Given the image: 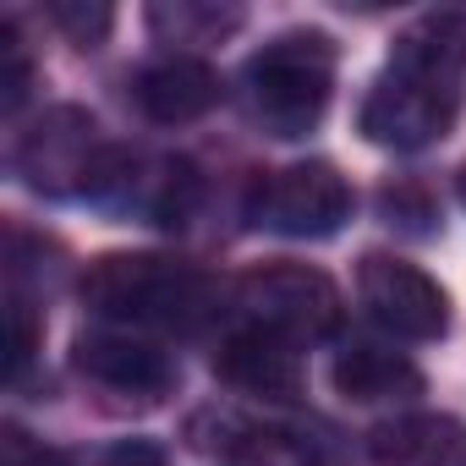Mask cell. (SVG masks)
Returning <instances> with one entry per match:
<instances>
[{"label": "cell", "mask_w": 466, "mask_h": 466, "mask_svg": "<svg viewBox=\"0 0 466 466\" xmlns=\"http://www.w3.org/2000/svg\"><path fill=\"white\" fill-rule=\"evenodd\" d=\"M83 308L137 335H192L214 319L219 286L176 253H99L77 280Z\"/></svg>", "instance_id": "obj_1"}, {"label": "cell", "mask_w": 466, "mask_h": 466, "mask_svg": "<svg viewBox=\"0 0 466 466\" xmlns=\"http://www.w3.org/2000/svg\"><path fill=\"white\" fill-rule=\"evenodd\" d=\"M329 94H335V39L319 28H291L269 39L242 72L248 116L280 143L308 137L324 121Z\"/></svg>", "instance_id": "obj_2"}, {"label": "cell", "mask_w": 466, "mask_h": 466, "mask_svg": "<svg viewBox=\"0 0 466 466\" xmlns=\"http://www.w3.org/2000/svg\"><path fill=\"white\" fill-rule=\"evenodd\" d=\"M455 110H461L455 72L395 50V61H390V66L379 72V83L368 88L357 127H362V137L379 143V148L417 154V148L439 143V137L455 127Z\"/></svg>", "instance_id": "obj_3"}, {"label": "cell", "mask_w": 466, "mask_h": 466, "mask_svg": "<svg viewBox=\"0 0 466 466\" xmlns=\"http://www.w3.org/2000/svg\"><path fill=\"white\" fill-rule=\"evenodd\" d=\"M237 308L248 313V324L291 340V346H308V340H324L340 329V291L324 269L313 264H291V258H275V264H258L237 280Z\"/></svg>", "instance_id": "obj_4"}, {"label": "cell", "mask_w": 466, "mask_h": 466, "mask_svg": "<svg viewBox=\"0 0 466 466\" xmlns=\"http://www.w3.org/2000/svg\"><path fill=\"white\" fill-rule=\"evenodd\" d=\"M357 198L351 181L324 165V159H302L286 170H269L253 187V225L275 230V237H297V242H324L351 219Z\"/></svg>", "instance_id": "obj_5"}, {"label": "cell", "mask_w": 466, "mask_h": 466, "mask_svg": "<svg viewBox=\"0 0 466 466\" xmlns=\"http://www.w3.org/2000/svg\"><path fill=\"white\" fill-rule=\"evenodd\" d=\"M72 368L116 395L121 406H159L170 390H176V362L170 351L154 340V335H137V329H121V324H99V329H83L72 340Z\"/></svg>", "instance_id": "obj_6"}, {"label": "cell", "mask_w": 466, "mask_h": 466, "mask_svg": "<svg viewBox=\"0 0 466 466\" xmlns=\"http://www.w3.org/2000/svg\"><path fill=\"white\" fill-rule=\"evenodd\" d=\"M357 297H362L368 319L379 329L400 335V340H439L450 329V297H444V286L428 269H417V264H406L395 253H362V264H357Z\"/></svg>", "instance_id": "obj_7"}, {"label": "cell", "mask_w": 466, "mask_h": 466, "mask_svg": "<svg viewBox=\"0 0 466 466\" xmlns=\"http://www.w3.org/2000/svg\"><path fill=\"white\" fill-rule=\"evenodd\" d=\"M110 143H99V121L77 105H50L17 143V170L45 198L88 192V176Z\"/></svg>", "instance_id": "obj_8"}, {"label": "cell", "mask_w": 466, "mask_h": 466, "mask_svg": "<svg viewBox=\"0 0 466 466\" xmlns=\"http://www.w3.org/2000/svg\"><path fill=\"white\" fill-rule=\"evenodd\" d=\"M214 373H219V384L242 390V395L291 400V395H302V346H291L258 324H237L214 351Z\"/></svg>", "instance_id": "obj_9"}, {"label": "cell", "mask_w": 466, "mask_h": 466, "mask_svg": "<svg viewBox=\"0 0 466 466\" xmlns=\"http://www.w3.org/2000/svg\"><path fill=\"white\" fill-rule=\"evenodd\" d=\"M219 94H225L219 72H214L208 61H198V56H181V50L148 61V66L132 77V99H137V110H143L154 127H187V121L208 116V110L219 105Z\"/></svg>", "instance_id": "obj_10"}, {"label": "cell", "mask_w": 466, "mask_h": 466, "mask_svg": "<svg viewBox=\"0 0 466 466\" xmlns=\"http://www.w3.org/2000/svg\"><path fill=\"white\" fill-rule=\"evenodd\" d=\"M466 450V428L439 411H406L395 422H379L368 439L373 466H455Z\"/></svg>", "instance_id": "obj_11"}, {"label": "cell", "mask_w": 466, "mask_h": 466, "mask_svg": "<svg viewBox=\"0 0 466 466\" xmlns=\"http://www.w3.org/2000/svg\"><path fill=\"white\" fill-rule=\"evenodd\" d=\"M329 379H335L340 400H357V406H384V400H411V395H422V373H417L400 351L373 346V340H351V346L335 357Z\"/></svg>", "instance_id": "obj_12"}, {"label": "cell", "mask_w": 466, "mask_h": 466, "mask_svg": "<svg viewBox=\"0 0 466 466\" xmlns=\"http://www.w3.org/2000/svg\"><path fill=\"white\" fill-rule=\"evenodd\" d=\"M225 466H324L319 450L291 433V428H275V422H242L230 428V439L214 444Z\"/></svg>", "instance_id": "obj_13"}, {"label": "cell", "mask_w": 466, "mask_h": 466, "mask_svg": "<svg viewBox=\"0 0 466 466\" xmlns=\"http://www.w3.org/2000/svg\"><path fill=\"white\" fill-rule=\"evenodd\" d=\"M148 28L165 45H219L225 34L242 28V12L237 6H192V0H176V6L148 12Z\"/></svg>", "instance_id": "obj_14"}, {"label": "cell", "mask_w": 466, "mask_h": 466, "mask_svg": "<svg viewBox=\"0 0 466 466\" xmlns=\"http://www.w3.org/2000/svg\"><path fill=\"white\" fill-rule=\"evenodd\" d=\"M400 56H417V61H433L444 72H461L466 66V12H433L422 23H411L400 39H395Z\"/></svg>", "instance_id": "obj_15"}, {"label": "cell", "mask_w": 466, "mask_h": 466, "mask_svg": "<svg viewBox=\"0 0 466 466\" xmlns=\"http://www.w3.org/2000/svg\"><path fill=\"white\" fill-rule=\"evenodd\" d=\"M45 17H50L72 45H83V50L105 45L110 28H116V12L105 6V0H56V6H45Z\"/></svg>", "instance_id": "obj_16"}, {"label": "cell", "mask_w": 466, "mask_h": 466, "mask_svg": "<svg viewBox=\"0 0 466 466\" xmlns=\"http://www.w3.org/2000/svg\"><path fill=\"white\" fill-rule=\"evenodd\" d=\"M379 208L390 214V225L400 219L406 230H433V219H439V208L428 203V192H422L417 181H390V187L379 192Z\"/></svg>", "instance_id": "obj_17"}, {"label": "cell", "mask_w": 466, "mask_h": 466, "mask_svg": "<svg viewBox=\"0 0 466 466\" xmlns=\"http://www.w3.org/2000/svg\"><path fill=\"white\" fill-rule=\"evenodd\" d=\"M0 61H6V77H0V88H6V110H17L23 99H28V88H34V61H28V45H23V34H17V23H6L0 28Z\"/></svg>", "instance_id": "obj_18"}, {"label": "cell", "mask_w": 466, "mask_h": 466, "mask_svg": "<svg viewBox=\"0 0 466 466\" xmlns=\"http://www.w3.org/2000/svg\"><path fill=\"white\" fill-rule=\"evenodd\" d=\"M6 319H12V379H23V368L34 362V351H39V324H34V302L12 286V297H6Z\"/></svg>", "instance_id": "obj_19"}, {"label": "cell", "mask_w": 466, "mask_h": 466, "mask_svg": "<svg viewBox=\"0 0 466 466\" xmlns=\"http://www.w3.org/2000/svg\"><path fill=\"white\" fill-rule=\"evenodd\" d=\"M0 466H66V455L50 450L45 439H34L28 428L6 422V433H0Z\"/></svg>", "instance_id": "obj_20"}, {"label": "cell", "mask_w": 466, "mask_h": 466, "mask_svg": "<svg viewBox=\"0 0 466 466\" xmlns=\"http://www.w3.org/2000/svg\"><path fill=\"white\" fill-rule=\"evenodd\" d=\"M455 187H461V203H466V165H461V176H455Z\"/></svg>", "instance_id": "obj_21"}]
</instances>
